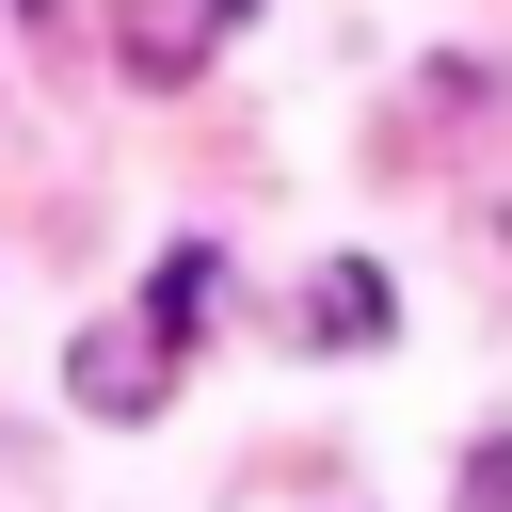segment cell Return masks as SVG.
I'll use <instances>...</instances> for the list:
<instances>
[{
	"label": "cell",
	"mask_w": 512,
	"mask_h": 512,
	"mask_svg": "<svg viewBox=\"0 0 512 512\" xmlns=\"http://www.w3.org/2000/svg\"><path fill=\"white\" fill-rule=\"evenodd\" d=\"M464 512H512V432H480V448H464Z\"/></svg>",
	"instance_id": "cell-4"
},
{
	"label": "cell",
	"mask_w": 512,
	"mask_h": 512,
	"mask_svg": "<svg viewBox=\"0 0 512 512\" xmlns=\"http://www.w3.org/2000/svg\"><path fill=\"white\" fill-rule=\"evenodd\" d=\"M304 336H384V272H320V304H304Z\"/></svg>",
	"instance_id": "cell-3"
},
{
	"label": "cell",
	"mask_w": 512,
	"mask_h": 512,
	"mask_svg": "<svg viewBox=\"0 0 512 512\" xmlns=\"http://www.w3.org/2000/svg\"><path fill=\"white\" fill-rule=\"evenodd\" d=\"M160 368H176L160 336H80V400H96V416H144V400H160Z\"/></svg>",
	"instance_id": "cell-2"
},
{
	"label": "cell",
	"mask_w": 512,
	"mask_h": 512,
	"mask_svg": "<svg viewBox=\"0 0 512 512\" xmlns=\"http://www.w3.org/2000/svg\"><path fill=\"white\" fill-rule=\"evenodd\" d=\"M240 16H256V0H128V16H112V64H128V80H192Z\"/></svg>",
	"instance_id": "cell-1"
}]
</instances>
